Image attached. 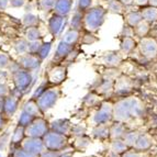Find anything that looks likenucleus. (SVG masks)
I'll return each mask as SVG.
<instances>
[{
    "label": "nucleus",
    "instance_id": "f257e3e1",
    "mask_svg": "<svg viewBox=\"0 0 157 157\" xmlns=\"http://www.w3.org/2000/svg\"><path fill=\"white\" fill-rule=\"evenodd\" d=\"M143 114V105L136 98H128L119 101L112 108V118L118 122L128 121L134 117Z\"/></svg>",
    "mask_w": 157,
    "mask_h": 157
},
{
    "label": "nucleus",
    "instance_id": "f03ea898",
    "mask_svg": "<svg viewBox=\"0 0 157 157\" xmlns=\"http://www.w3.org/2000/svg\"><path fill=\"white\" fill-rule=\"evenodd\" d=\"M10 75L13 84V91H11V94H16L20 98L29 91L34 84L33 73L25 71L21 67H19L17 71H12Z\"/></svg>",
    "mask_w": 157,
    "mask_h": 157
},
{
    "label": "nucleus",
    "instance_id": "7ed1b4c3",
    "mask_svg": "<svg viewBox=\"0 0 157 157\" xmlns=\"http://www.w3.org/2000/svg\"><path fill=\"white\" fill-rule=\"evenodd\" d=\"M62 96V90L59 87H48L44 92L36 99L37 107L42 115L46 114L51 109L55 107L57 101Z\"/></svg>",
    "mask_w": 157,
    "mask_h": 157
},
{
    "label": "nucleus",
    "instance_id": "20e7f679",
    "mask_svg": "<svg viewBox=\"0 0 157 157\" xmlns=\"http://www.w3.org/2000/svg\"><path fill=\"white\" fill-rule=\"evenodd\" d=\"M42 140L45 149L53 152H64V149L68 145V135H64L51 130L45 134Z\"/></svg>",
    "mask_w": 157,
    "mask_h": 157
},
{
    "label": "nucleus",
    "instance_id": "39448f33",
    "mask_svg": "<svg viewBox=\"0 0 157 157\" xmlns=\"http://www.w3.org/2000/svg\"><path fill=\"white\" fill-rule=\"evenodd\" d=\"M67 77V67L64 64H53L45 73V80L50 87H58Z\"/></svg>",
    "mask_w": 157,
    "mask_h": 157
},
{
    "label": "nucleus",
    "instance_id": "423d86ee",
    "mask_svg": "<svg viewBox=\"0 0 157 157\" xmlns=\"http://www.w3.org/2000/svg\"><path fill=\"white\" fill-rule=\"evenodd\" d=\"M25 136L28 137H35V139H43L45 134L50 131V122L44 118V115L35 118L25 128Z\"/></svg>",
    "mask_w": 157,
    "mask_h": 157
},
{
    "label": "nucleus",
    "instance_id": "0eeeda50",
    "mask_svg": "<svg viewBox=\"0 0 157 157\" xmlns=\"http://www.w3.org/2000/svg\"><path fill=\"white\" fill-rule=\"evenodd\" d=\"M105 10L102 9L101 7L90 9L84 17L85 28L90 32L97 31L105 21Z\"/></svg>",
    "mask_w": 157,
    "mask_h": 157
},
{
    "label": "nucleus",
    "instance_id": "6e6552de",
    "mask_svg": "<svg viewBox=\"0 0 157 157\" xmlns=\"http://www.w3.org/2000/svg\"><path fill=\"white\" fill-rule=\"evenodd\" d=\"M17 63L20 67L25 69V71H29L31 73H36L43 62L40 59L36 54L25 53L23 55L19 56V58L17 59Z\"/></svg>",
    "mask_w": 157,
    "mask_h": 157
},
{
    "label": "nucleus",
    "instance_id": "1a4fd4ad",
    "mask_svg": "<svg viewBox=\"0 0 157 157\" xmlns=\"http://www.w3.org/2000/svg\"><path fill=\"white\" fill-rule=\"evenodd\" d=\"M20 147H22L26 152L31 153V154H33V155H37V156L45 151L44 143H43L42 139L28 137V136H25L23 139Z\"/></svg>",
    "mask_w": 157,
    "mask_h": 157
},
{
    "label": "nucleus",
    "instance_id": "9d476101",
    "mask_svg": "<svg viewBox=\"0 0 157 157\" xmlns=\"http://www.w3.org/2000/svg\"><path fill=\"white\" fill-rule=\"evenodd\" d=\"M20 100H21V98L13 94H10L9 96L3 98V107H2L1 112H2L8 119H10L11 117H13V115L17 113V111L19 110Z\"/></svg>",
    "mask_w": 157,
    "mask_h": 157
},
{
    "label": "nucleus",
    "instance_id": "9b49d317",
    "mask_svg": "<svg viewBox=\"0 0 157 157\" xmlns=\"http://www.w3.org/2000/svg\"><path fill=\"white\" fill-rule=\"evenodd\" d=\"M112 119V107L111 105H102L97 112L92 115L91 122L94 125H105Z\"/></svg>",
    "mask_w": 157,
    "mask_h": 157
},
{
    "label": "nucleus",
    "instance_id": "f8f14e48",
    "mask_svg": "<svg viewBox=\"0 0 157 157\" xmlns=\"http://www.w3.org/2000/svg\"><path fill=\"white\" fill-rule=\"evenodd\" d=\"M140 51L143 56L147 58H153L157 54V42L154 39L143 37L140 42Z\"/></svg>",
    "mask_w": 157,
    "mask_h": 157
},
{
    "label": "nucleus",
    "instance_id": "ddd939ff",
    "mask_svg": "<svg viewBox=\"0 0 157 157\" xmlns=\"http://www.w3.org/2000/svg\"><path fill=\"white\" fill-rule=\"evenodd\" d=\"M64 26H65V17H62L57 13H54L47 22V28L48 31L53 36H57L60 32L63 31Z\"/></svg>",
    "mask_w": 157,
    "mask_h": 157
},
{
    "label": "nucleus",
    "instance_id": "4468645a",
    "mask_svg": "<svg viewBox=\"0 0 157 157\" xmlns=\"http://www.w3.org/2000/svg\"><path fill=\"white\" fill-rule=\"evenodd\" d=\"M73 50V45L68 44L66 43L65 41H60L58 43L57 47H56V51H55V54H54V57L52 59V63L53 64H57V63H60V62H63L67 55L71 53V51Z\"/></svg>",
    "mask_w": 157,
    "mask_h": 157
},
{
    "label": "nucleus",
    "instance_id": "2eb2a0df",
    "mask_svg": "<svg viewBox=\"0 0 157 157\" xmlns=\"http://www.w3.org/2000/svg\"><path fill=\"white\" fill-rule=\"evenodd\" d=\"M71 126H73V124L67 119H58V120H54L50 122L51 131L57 132V133L64 134V135H68L71 133Z\"/></svg>",
    "mask_w": 157,
    "mask_h": 157
},
{
    "label": "nucleus",
    "instance_id": "dca6fc26",
    "mask_svg": "<svg viewBox=\"0 0 157 157\" xmlns=\"http://www.w3.org/2000/svg\"><path fill=\"white\" fill-rule=\"evenodd\" d=\"M24 137H25V130H24V128L17 125L14 128V130H13L12 134H11L10 140H9V144H10L11 148L20 146Z\"/></svg>",
    "mask_w": 157,
    "mask_h": 157
},
{
    "label": "nucleus",
    "instance_id": "f3484780",
    "mask_svg": "<svg viewBox=\"0 0 157 157\" xmlns=\"http://www.w3.org/2000/svg\"><path fill=\"white\" fill-rule=\"evenodd\" d=\"M71 6H73V0H56L54 10H55V13L59 16L66 17L71 12Z\"/></svg>",
    "mask_w": 157,
    "mask_h": 157
},
{
    "label": "nucleus",
    "instance_id": "a211bd4d",
    "mask_svg": "<svg viewBox=\"0 0 157 157\" xmlns=\"http://www.w3.org/2000/svg\"><path fill=\"white\" fill-rule=\"evenodd\" d=\"M102 62L108 67H115V66H118L121 63V56L115 52L105 53L103 57H102Z\"/></svg>",
    "mask_w": 157,
    "mask_h": 157
},
{
    "label": "nucleus",
    "instance_id": "6ab92c4d",
    "mask_svg": "<svg viewBox=\"0 0 157 157\" xmlns=\"http://www.w3.org/2000/svg\"><path fill=\"white\" fill-rule=\"evenodd\" d=\"M22 110L26 111V112L30 113L31 115L35 117V118L42 115V113H41V111H40L39 107H37L36 100L31 99V98H30V99L28 100L23 105H22Z\"/></svg>",
    "mask_w": 157,
    "mask_h": 157
},
{
    "label": "nucleus",
    "instance_id": "aec40b11",
    "mask_svg": "<svg viewBox=\"0 0 157 157\" xmlns=\"http://www.w3.org/2000/svg\"><path fill=\"white\" fill-rule=\"evenodd\" d=\"M24 36H25V40L28 42H33V41L41 40L42 34H41V31L37 26H29L25 29Z\"/></svg>",
    "mask_w": 157,
    "mask_h": 157
},
{
    "label": "nucleus",
    "instance_id": "412c9836",
    "mask_svg": "<svg viewBox=\"0 0 157 157\" xmlns=\"http://www.w3.org/2000/svg\"><path fill=\"white\" fill-rule=\"evenodd\" d=\"M152 145V141L147 135H139L136 142L134 143L133 147H135L136 149H140V151H145V149H148Z\"/></svg>",
    "mask_w": 157,
    "mask_h": 157
},
{
    "label": "nucleus",
    "instance_id": "4be33fe9",
    "mask_svg": "<svg viewBox=\"0 0 157 157\" xmlns=\"http://www.w3.org/2000/svg\"><path fill=\"white\" fill-rule=\"evenodd\" d=\"M34 119H35V117H33V115H31L30 113H28L26 111H24L21 109V112H20L18 121H17V125L22 126V128H25L26 126L29 125L32 121L34 120Z\"/></svg>",
    "mask_w": 157,
    "mask_h": 157
},
{
    "label": "nucleus",
    "instance_id": "5701e85b",
    "mask_svg": "<svg viewBox=\"0 0 157 157\" xmlns=\"http://www.w3.org/2000/svg\"><path fill=\"white\" fill-rule=\"evenodd\" d=\"M79 35H80V33H79L78 30L71 29L64 34L63 41H65L68 44L74 45V44H76V42L79 40Z\"/></svg>",
    "mask_w": 157,
    "mask_h": 157
},
{
    "label": "nucleus",
    "instance_id": "b1692460",
    "mask_svg": "<svg viewBox=\"0 0 157 157\" xmlns=\"http://www.w3.org/2000/svg\"><path fill=\"white\" fill-rule=\"evenodd\" d=\"M142 18L146 22H154L157 20V8L156 7H149L142 11Z\"/></svg>",
    "mask_w": 157,
    "mask_h": 157
},
{
    "label": "nucleus",
    "instance_id": "393cba45",
    "mask_svg": "<svg viewBox=\"0 0 157 157\" xmlns=\"http://www.w3.org/2000/svg\"><path fill=\"white\" fill-rule=\"evenodd\" d=\"M51 51H52V42H42V45L40 47L36 55L43 62L48 57V55L51 54Z\"/></svg>",
    "mask_w": 157,
    "mask_h": 157
},
{
    "label": "nucleus",
    "instance_id": "a878e982",
    "mask_svg": "<svg viewBox=\"0 0 157 157\" xmlns=\"http://www.w3.org/2000/svg\"><path fill=\"white\" fill-rule=\"evenodd\" d=\"M28 45H29V42L25 39H19L17 40L14 45H13V48H14L17 54L20 56L28 53Z\"/></svg>",
    "mask_w": 157,
    "mask_h": 157
},
{
    "label": "nucleus",
    "instance_id": "bb28decb",
    "mask_svg": "<svg viewBox=\"0 0 157 157\" xmlns=\"http://www.w3.org/2000/svg\"><path fill=\"white\" fill-rule=\"evenodd\" d=\"M92 134H94V136L96 139L103 140V139H107L108 136L110 135V130L105 125H97V128H94Z\"/></svg>",
    "mask_w": 157,
    "mask_h": 157
},
{
    "label": "nucleus",
    "instance_id": "cd10ccee",
    "mask_svg": "<svg viewBox=\"0 0 157 157\" xmlns=\"http://www.w3.org/2000/svg\"><path fill=\"white\" fill-rule=\"evenodd\" d=\"M128 149V145L124 143V141H120V140H114L111 144V151L114 154H121V153L125 152Z\"/></svg>",
    "mask_w": 157,
    "mask_h": 157
},
{
    "label": "nucleus",
    "instance_id": "c85d7f7f",
    "mask_svg": "<svg viewBox=\"0 0 157 157\" xmlns=\"http://www.w3.org/2000/svg\"><path fill=\"white\" fill-rule=\"evenodd\" d=\"M125 134V130H124V126L122 124H115L114 126H112V128L110 130V135L112 136L114 140L120 139L121 136H124Z\"/></svg>",
    "mask_w": 157,
    "mask_h": 157
},
{
    "label": "nucleus",
    "instance_id": "c756f323",
    "mask_svg": "<svg viewBox=\"0 0 157 157\" xmlns=\"http://www.w3.org/2000/svg\"><path fill=\"white\" fill-rule=\"evenodd\" d=\"M23 24L29 28V26H37L39 24V18L36 16H34L33 13H26L23 17Z\"/></svg>",
    "mask_w": 157,
    "mask_h": 157
},
{
    "label": "nucleus",
    "instance_id": "7c9ffc66",
    "mask_svg": "<svg viewBox=\"0 0 157 157\" xmlns=\"http://www.w3.org/2000/svg\"><path fill=\"white\" fill-rule=\"evenodd\" d=\"M128 22L131 26H136L143 20L141 12H131L128 14Z\"/></svg>",
    "mask_w": 157,
    "mask_h": 157
},
{
    "label": "nucleus",
    "instance_id": "2f4dec72",
    "mask_svg": "<svg viewBox=\"0 0 157 157\" xmlns=\"http://www.w3.org/2000/svg\"><path fill=\"white\" fill-rule=\"evenodd\" d=\"M48 87H50V86H48V84H47L46 80L44 79V81H43V82H41V84H40L39 86H37L36 88L34 89L33 94H32V96H31V99L36 100L37 98H39L40 96H41V94H42L43 92H44L45 90L48 88Z\"/></svg>",
    "mask_w": 157,
    "mask_h": 157
},
{
    "label": "nucleus",
    "instance_id": "473e14b6",
    "mask_svg": "<svg viewBox=\"0 0 157 157\" xmlns=\"http://www.w3.org/2000/svg\"><path fill=\"white\" fill-rule=\"evenodd\" d=\"M11 157H39L37 155H33L31 153L24 151L22 147H14L12 148V153H11Z\"/></svg>",
    "mask_w": 157,
    "mask_h": 157
},
{
    "label": "nucleus",
    "instance_id": "72a5a7b5",
    "mask_svg": "<svg viewBox=\"0 0 157 157\" xmlns=\"http://www.w3.org/2000/svg\"><path fill=\"white\" fill-rule=\"evenodd\" d=\"M11 58L10 56L5 52H0V71L3 69H8L9 65L11 64Z\"/></svg>",
    "mask_w": 157,
    "mask_h": 157
},
{
    "label": "nucleus",
    "instance_id": "f704fd0d",
    "mask_svg": "<svg viewBox=\"0 0 157 157\" xmlns=\"http://www.w3.org/2000/svg\"><path fill=\"white\" fill-rule=\"evenodd\" d=\"M134 45H135V42L131 37H125L121 44V48L124 53H130L134 48Z\"/></svg>",
    "mask_w": 157,
    "mask_h": 157
},
{
    "label": "nucleus",
    "instance_id": "c9c22d12",
    "mask_svg": "<svg viewBox=\"0 0 157 157\" xmlns=\"http://www.w3.org/2000/svg\"><path fill=\"white\" fill-rule=\"evenodd\" d=\"M139 137V133L137 132H130V133H126L124 134V143L126 145H130V146H133L134 143L136 142Z\"/></svg>",
    "mask_w": 157,
    "mask_h": 157
},
{
    "label": "nucleus",
    "instance_id": "e433bc0d",
    "mask_svg": "<svg viewBox=\"0 0 157 157\" xmlns=\"http://www.w3.org/2000/svg\"><path fill=\"white\" fill-rule=\"evenodd\" d=\"M41 45H42V41H41V40L33 41V42H29V45H28V53H30V54H37Z\"/></svg>",
    "mask_w": 157,
    "mask_h": 157
},
{
    "label": "nucleus",
    "instance_id": "4c0bfd02",
    "mask_svg": "<svg viewBox=\"0 0 157 157\" xmlns=\"http://www.w3.org/2000/svg\"><path fill=\"white\" fill-rule=\"evenodd\" d=\"M81 21H82V14H81V12H76L73 16V19H71V29L78 30L81 25Z\"/></svg>",
    "mask_w": 157,
    "mask_h": 157
},
{
    "label": "nucleus",
    "instance_id": "58836bf2",
    "mask_svg": "<svg viewBox=\"0 0 157 157\" xmlns=\"http://www.w3.org/2000/svg\"><path fill=\"white\" fill-rule=\"evenodd\" d=\"M147 31H148V22L142 20V21L136 25V32H137L139 35L144 36L145 34L147 33Z\"/></svg>",
    "mask_w": 157,
    "mask_h": 157
},
{
    "label": "nucleus",
    "instance_id": "ea45409f",
    "mask_svg": "<svg viewBox=\"0 0 157 157\" xmlns=\"http://www.w3.org/2000/svg\"><path fill=\"white\" fill-rule=\"evenodd\" d=\"M122 5L120 1H115V0H111L109 2V10L113 13H120L122 11Z\"/></svg>",
    "mask_w": 157,
    "mask_h": 157
},
{
    "label": "nucleus",
    "instance_id": "a19ab883",
    "mask_svg": "<svg viewBox=\"0 0 157 157\" xmlns=\"http://www.w3.org/2000/svg\"><path fill=\"white\" fill-rule=\"evenodd\" d=\"M11 94V89L6 81H0V97L6 98Z\"/></svg>",
    "mask_w": 157,
    "mask_h": 157
},
{
    "label": "nucleus",
    "instance_id": "79ce46f5",
    "mask_svg": "<svg viewBox=\"0 0 157 157\" xmlns=\"http://www.w3.org/2000/svg\"><path fill=\"white\" fill-rule=\"evenodd\" d=\"M56 0H41L40 1V5H41V8L45 11H50L52 9H54V6H55Z\"/></svg>",
    "mask_w": 157,
    "mask_h": 157
},
{
    "label": "nucleus",
    "instance_id": "37998d69",
    "mask_svg": "<svg viewBox=\"0 0 157 157\" xmlns=\"http://www.w3.org/2000/svg\"><path fill=\"white\" fill-rule=\"evenodd\" d=\"M62 153L63 152H53V151H47V149H45L44 152L39 155V157H59Z\"/></svg>",
    "mask_w": 157,
    "mask_h": 157
},
{
    "label": "nucleus",
    "instance_id": "c03bdc74",
    "mask_svg": "<svg viewBox=\"0 0 157 157\" xmlns=\"http://www.w3.org/2000/svg\"><path fill=\"white\" fill-rule=\"evenodd\" d=\"M90 3H91V0H79V1H78L79 10L82 11V10H86V9H88V7L90 6Z\"/></svg>",
    "mask_w": 157,
    "mask_h": 157
},
{
    "label": "nucleus",
    "instance_id": "a18cd8bd",
    "mask_svg": "<svg viewBox=\"0 0 157 157\" xmlns=\"http://www.w3.org/2000/svg\"><path fill=\"white\" fill-rule=\"evenodd\" d=\"M8 120L9 119L7 118L2 112H0V131H3V128L7 126Z\"/></svg>",
    "mask_w": 157,
    "mask_h": 157
},
{
    "label": "nucleus",
    "instance_id": "49530a36",
    "mask_svg": "<svg viewBox=\"0 0 157 157\" xmlns=\"http://www.w3.org/2000/svg\"><path fill=\"white\" fill-rule=\"evenodd\" d=\"M24 0H10V5L13 8H20L24 5Z\"/></svg>",
    "mask_w": 157,
    "mask_h": 157
},
{
    "label": "nucleus",
    "instance_id": "de8ad7c7",
    "mask_svg": "<svg viewBox=\"0 0 157 157\" xmlns=\"http://www.w3.org/2000/svg\"><path fill=\"white\" fill-rule=\"evenodd\" d=\"M122 157H140V155L136 152H125V154Z\"/></svg>",
    "mask_w": 157,
    "mask_h": 157
},
{
    "label": "nucleus",
    "instance_id": "09e8293b",
    "mask_svg": "<svg viewBox=\"0 0 157 157\" xmlns=\"http://www.w3.org/2000/svg\"><path fill=\"white\" fill-rule=\"evenodd\" d=\"M9 0H0V10H5L8 6Z\"/></svg>",
    "mask_w": 157,
    "mask_h": 157
},
{
    "label": "nucleus",
    "instance_id": "8fccbe9b",
    "mask_svg": "<svg viewBox=\"0 0 157 157\" xmlns=\"http://www.w3.org/2000/svg\"><path fill=\"white\" fill-rule=\"evenodd\" d=\"M133 2H135L136 5L139 6H145L148 2V0H133Z\"/></svg>",
    "mask_w": 157,
    "mask_h": 157
},
{
    "label": "nucleus",
    "instance_id": "3c124183",
    "mask_svg": "<svg viewBox=\"0 0 157 157\" xmlns=\"http://www.w3.org/2000/svg\"><path fill=\"white\" fill-rule=\"evenodd\" d=\"M59 157H73V154L71 153H62Z\"/></svg>",
    "mask_w": 157,
    "mask_h": 157
},
{
    "label": "nucleus",
    "instance_id": "603ef678",
    "mask_svg": "<svg viewBox=\"0 0 157 157\" xmlns=\"http://www.w3.org/2000/svg\"><path fill=\"white\" fill-rule=\"evenodd\" d=\"M148 2L152 5V7H157V0H148Z\"/></svg>",
    "mask_w": 157,
    "mask_h": 157
},
{
    "label": "nucleus",
    "instance_id": "864d4df0",
    "mask_svg": "<svg viewBox=\"0 0 157 157\" xmlns=\"http://www.w3.org/2000/svg\"><path fill=\"white\" fill-rule=\"evenodd\" d=\"M120 1L124 5H130V3L133 2V0H120Z\"/></svg>",
    "mask_w": 157,
    "mask_h": 157
},
{
    "label": "nucleus",
    "instance_id": "5fc2aeb1",
    "mask_svg": "<svg viewBox=\"0 0 157 157\" xmlns=\"http://www.w3.org/2000/svg\"><path fill=\"white\" fill-rule=\"evenodd\" d=\"M2 107H3V98L0 97V112L2 110Z\"/></svg>",
    "mask_w": 157,
    "mask_h": 157
},
{
    "label": "nucleus",
    "instance_id": "6e6d98bb",
    "mask_svg": "<svg viewBox=\"0 0 157 157\" xmlns=\"http://www.w3.org/2000/svg\"><path fill=\"white\" fill-rule=\"evenodd\" d=\"M0 157H6V156H3V155H1V154H0Z\"/></svg>",
    "mask_w": 157,
    "mask_h": 157
},
{
    "label": "nucleus",
    "instance_id": "4d7b16f0",
    "mask_svg": "<svg viewBox=\"0 0 157 157\" xmlns=\"http://www.w3.org/2000/svg\"><path fill=\"white\" fill-rule=\"evenodd\" d=\"M1 132H2V131H0V136H1Z\"/></svg>",
    "mask_w": 157,
    "mask_h": 157
}]
</instances>
